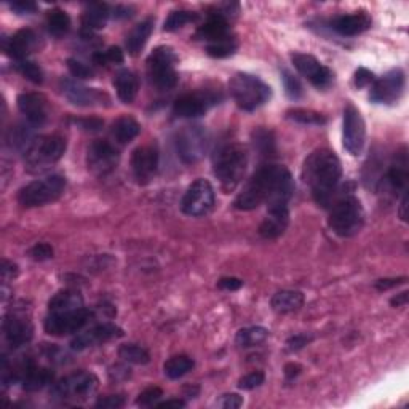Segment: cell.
<instances>
[{"label": "cell", "instance_id": "cell-1", "mask_svg": "<svg viewBox=\"0 0 409 409\" xmlns=\"http://www.w3.org/2000/svg\"><path fill=\"white\" fill-rule=\"evenodd\" d=\"M342 178L341 160L329 149H317L305 158L302 179L318 207L328 208Z\"/></svg>", "mask_w": 409, "mask_h": 409}, {"label": "cell", "instance_id": "cell-2", "mask_svg": "<svg viewBox=\"0 0 409 409\" xmlns=\"http://www.w3.org/2000/svg\"><path fill=\"white\" fill-rule=\"evenodd\" d=\"M283 170L285 166L280 165H262L261 168L248 179V182L243 185L241 192L235 198L234 207L240 211H251L264 202L267 203L272 192L277 187Z\"/></svg>", "mask_w": 409, "mask_h": 409}, {"label": "cell", "instance_id": "cell-3", "mask_svg": "<svg viewBox=\"0 0 409 409\" xmlns=\"http://www.w3.org/2000/svg\"><path fill=\"white\" fill-rule=\"evenodd\" d=\"M248 152L239 143H226L217 147L213 156V173L219 179L221 187L232 192L245 176Z\"/></svg>", "mask_w": 409, "mask_h": 409}, {"label": "cell", "instance_id": "cell-4", "mask_svg": "<svg viewBox=\"0 0 409 409\" xmlns=\"http://www.w3.org/2000/svg\"><path fill=\"white\" fill-rule=\"evenodd\" d=\"M364 211L361 202L355 195H342L331 204L328 226L342 239L356 235L363 229Z\"/></svg>", "mask_w": 409, "mask_h": 409}, {"label": "cell", "instance_id": "cell-5", "mask_svg": "<svg viewBox=\"0 0 409 409\" xmlns=\"http://www.w3.org/2000/svg\"><path fill=\"white\" fill-rule=\"evenodd\" d=\"M229 89L236 106L246 112H253L271 99L272 89L259 77L239 72L229 82Z\"/></svg>", "mask_w": 409, "mask_h": 409}, {"label": "cell", "instance_id": "cell-6", "mask_svg": "<svg viewBox=\"0 0 409 409\" xmlns=\"http://www.w3.org/2000/svg\"><path fill=\"white\" fill-rule=\"evenodd\" d=\"M66 139L60 134H47V136L36 138L24 151L26 168L31 173L48 170L51 165L60 162L66 152Z\"/></svg>", "mask_w": 409, "mask_h": 409}, {"label": "cell", "instance_id": "cell-7", "mask_svg": "<svg viewBox=\"0 0 409 409\" xmlns=\"http://www.w3.org/2000/svg\"><path fill=\"white\" fill-rule=\"evenodd\" d=\"M66 189V178L61 175H51L37 179L19 190L18 202L24 208L43 207L60 198Z\"/></svg>", "mask_w": 409, "mask_h": 409}, {"label": "cell", "instance_id": "cell-8", "mask_svg": "<svg viewBox=\"0 0 409 409\" xmlns=\"http://www.w3.org/2000/svg\"><path fill=\"white\" fill-rule=\"evenodd\" d=\"M98 388V377L88 371H77L58 381L50 390V395L58 401H87Z\"/></svg>", "mask_w": 409, "mask_h": 409}, {"label": "cell", "instance_id": "cell-9", "mask_svg": "<svg viewBox=\"0 0 409 409\" xmlns=\"http://www.w3.org/2000/svg\"><path fill=\"white\" fill-rule=\"evenodd\" d=\"M147 77L158 89H171L178 85L176 55L170 47H157L147 58Z\"/></svg>", "mask_w": 409, "mask_h": 409}, {"label": "cell", "instance_id": "cell-10", "mask_svg": "<svg viewBox=\"0 0 409 409\" xmlns=\"http://www.w3.org/2000/svg\"><path fill=\"white\" fill-rule=\"evenodd\" d=\"M209 146V134L200 125L182 126L176 134V151L184 163H197L204 157Z\"/></svg>", "mask_w": 409, "mask_h": 409}, {"label": "cell", "instance_id": "cell-11", "mask_svg": "<svg viewBox=\"0 0 409 409\" xmlns=\"http://www.w3.org/2000/svg\"><path fill=\"white\" fill-rule=\"evenodd\" d=\"M214 189L207 179H197L189 185L181 200V209L184 214L200 217L208 214L214 207Z\"/></svg>", "mask_w": 409, "mask_h": 409}, {"label": "cell", "instance_id": "cell-12", "mask_svg": "<svg viewBox=\"0 0 409 409\" xmlns=\"http://www.w3.org/2000/svg\"><path fill=\"white\" fill-rule=\"evenodd\" d=\"M92 318L93 312L82 307L77 310L50 313L43 326L50 336H69L85 328Z\"/></svg>", "mask_w": 409, "mask_h": 409}, {"label": "cell", "instance_id": "cell-13", "mask_svg": "<svg viewBox=\"0 0 409 409\" xmlns=\"http://www.w3.org/2000/svg\"><path fill=\"white\" fill-rule=\"evenodd\" d=\"M366 141V125L361 117L360 111L355 106L349 104L344 109V121H342V144L344 149L350 156H360Z\"/></svg>", "mask_w": 409, "mask_h": 409}, {"label": "cell", "instance_id": "cell-14", "mask_svg": "<svg viewBox=\"0 0 409 409\" xmlns=\"http://www.w3.org/2000/svg\"><path fill=\"white\" fill-rule=\"evenodd\" d=\"M405 72L401 69H392L374 80L371 87L369 99L376 104H393L398 101L405 89Z\"/></svg>", "mask_w": 409, "mask_h": 409}, {"label": "cell", "instance_id": "cell-15", "mask_svg": "<svg viewBox=\"0 0 409 409\" xmlns=\"http://www.w3.org/2000/svg\"><path fill=\"white\" fill-rule=\"evenodd\" d=\"M120 153L109 141H93L87 149V166L96 176H106L119 165Z\"/></svg>", "mask_w": 409, "mask_h": 409}, {"label": "cell", "instance_id": "cell-16", "mask_svg": "<svg viewBox=\"0 0 409 409\" xmlns=\"http://www.w3.org/2000/svg\"><path fill=\"white\" fill-rule=\"evenodd\" d=\"M291 61L294 67L299 70V74H302L307 80H309L313 87L318 89H325L331 87L332 80H334V74L329 67L323 66L315 56L307 55V53H291Z\"/></svg>", "mask_w": 409, "mask_h": 409}, {"label": "cell", "instance_id": "cell-17", "mask_svg": "<svg viewBox=\"0 0 409 409\" xmlns=\"http://www.w3.org/2000/svg\"><path fill=\"white\" fill-rule=\"evenodd\" d=\"M219 96L213 92H194L179 96L173 106V112L181 119H195L208 112L209 107L219 102Z\"/></svg>", "mask_w": 409, "mask_h": 409}, {"label": "cell", "instance_id": "cell-18", "mask_svg": "<svg viewBox=\"0 0 409 409\" xmlns=\"http://www.w3.org/2000/svg\"><path fill=\"white\" fill-rule=\"evenodd\" d=\"M131 170L141 185L149 184L158 170V151L153 146H139L133 151Z\"/></svg>", "mask_w": 409, "mask_h": 409}, {"label": "cell", "instance_id": "cell-19", "mask_svg": "<svg viewBox=\"0 0 409 409\" xmlns=\"http://www.w3.org/2000/svg\"><path fill=\"white\" fill-rule=\"evenodd\" d=\"M120 336H124V331H121L119 326L112 323H102L94 326V328H89L85 332L77 334L72 339V342H70V349L75 351H82L89 347H96V345L99 344L112 341V339Z\"/></svg>", "mask_w": 409, "mask_h": 409}, {"label": "cell", "instance_id": "cell-20", "mask_svg": "<svg viewBox=\"0 0 409 409\" xmlns=\"http://www.w3.org/2000/svg\"><path fill=\"white\" fill-rule=\"evenodd\" d=\"M373 24V19L366 11H355L350 15H341L332 18L329 21V28L337 32L339 36L344 37H354L361 34V32L368 31Z\"/></svg>", "mask_w": 409, "mask_h": 409}, {"label": "cell", "instance_id": "cell-21", "mask_svg": "<svg viewBox=\"0 0 409 409\" xmlns=\"http://www.w3.org/2000/svg\"><path fill=\"white\" fill-rule=\"evenodd\" d=\"M18 109L32 126H40L47 121V99L38 93H23L18 96Z\"/></svg>", "mask_w": 409, "mask_h": 409}, {"label": "cell", "instance_id": "cell-22", "mask_svg": "<svg viewBox=\"0 0 409 409\" xmlns=\"http://www.w3.org/2000/svg\"><path fill=\"white\" fill-rule=\"evenodd\" d=\"M62 93L66 98L75 106H96L102 104V101H109L107 94L98 92L94 88H87L79 85L72 80H62L61 82Z\"/></svg>", "mask_w": 409, "mask_h": 409}, {"label": "cell", "instance_id": "cell-23", "mask_svg": "<svg viewBox=\"0 0 409 409\" xmlns=\"http://www.w3.org/2000/svg\"><path fill=\"white\" fill-rule=\"evenodd\" d=\"M408 166H409L408 149L403 146L393 156V160L392 163H390V168L386 178L388 187L392 189L395 194H400V192L403 194V192L408 190V178H409Z\"/></svg>", "mask_w": 409, "mask_h": 409}, {"label": "cell", "instance_id": "cell-24", "mask_svg": "<svg viewBox=\"0 0 409 409\" xmlns=\"http://www.w3.org/2000/svg\"><path fill=\"white\" fill-rule=\"evenodd\" d=\"M16 379L21 381L24 390L36 392V390L43 388L53 381V373L48 368L37 366L32 361H26L16 373Z\"/></svg>", "mask_w": 409, "mask_h": 409}, {"label": "cell", "instance_id": "cell-25", "mask_svg": "<svg viewBox=\"0 0 409 409\" xmlns=\"http://www.w3.org/2000/svg\"><path fill=\"white\" fill-rule=\"evenodd\" d=\"M2 328L6 341H9L13 347L28 344L32 339V334H34V328H32L29 320L19 315H13V313L4 318Z\"/></svg>", "mask_w": 409, "mask_h": 409}, {"label": "cell", "instance_id": "cell-26", "mask_svg": "<svg viewBox=\"0 0 409 409\" xmlns=\"http://www.w3.org/2000/svg\"><path fill=\"white\" fill-rule=\"evenodd\" d=\"M290 224V211L288 208H267V216L259 226V234L262 239L273 240L285 234Z\"/></svg>", "mask_w": 409, "mask_h": 409}, {"label": "cell", "instance_id": "cell-27", "mask_svg": "<svg viewBox=\"0 0 409 409\" xmlns=\"http://www.w3.org/2000/svg\"><path fill=\"white\" fill-rule=\"evenodd\" d=\"M37 45V36L32 29H21L13 34L9 42H5V51L10 58H15L16 61L26 60L32 50Z\"/></svg>", "mask_w": 409, "mask_h": 409}, {"label": "cell", "instance_id": "cell-28", "mask_svg": "<svg viewBox=\"0 0 409 409\" xmlns=\"http://www.w3.org/2000/svg\"><path fill=\"white\" fill-rule=\"evenodd\" d=\"M229 36L230 34H229L227 19L221 15H217L216 11L209 13L207 21H204V24L200 26L197 31V37L207 43L221 40V38H226Z\"/></svg>", "mask_w": 409, "mask_h": 409}, {"label": "cell", "instance_id": "cell-29", "mask_svg": "<svg viewBox=\"0 0 409 409\" xmlns=\"http://www.w3.org/2000/svg\"><path fill=\"white\" fill-rule=\"evenodd\" d=\"M153 31V19L152 18H147L144 21L138 23L134 28L128 32L126 36V51L130 53L131 56H136L141 53V50L144 48V45L149 40V37Z\"/></svg>", "mask_w": 409, "mask_h": 409}, {"label": "cell", "instance_id": "cell-30", "mask_svg": "<svg viewBox=\"0 0 409 409\" xmlns=\"http://www.w3.org/2000/svg\"><path fill=\"white\" fill-rule=\"evenodd\" d=\"M114 85L115 89H117V96L121 102H125V104H130V102L134 101L138 94V89H139V82H138V77L136 74H133L131 70L124 69L117 72L114 79Z\"/></svg>", "mask_w": 409, "mask_h": 409}, {"label": "cell", "instance_id": "cell-31", "mask_svg": "<svg viewBox=\"0 0 409 409\" xmlns=\"http://www.w3.org/2000/svg\"><path fill=\"white\" fill-rule=\"evenodd\" d=\"M272 309L277 313H291L304 305V294L300 291L283 290L273 294L271 300Z\"/></svg>", "mask_w": 409, "mask_h": 409}, {"label": "cell", "instance_id": "cell-32", "mask_svg": "<svg viewBox=\"0 0 409 409\" xmlns=\"http://www.w3.org/2000/svg\"><path fill=\"white\" fill-rule=\"evenodd\" d=\"M82 307H83V298L82 294L75 290H62L60 293H56L48 302L50 313L77 310L82 309Z\"/></svg>", "mask_w": 409, "mask_h": 409}, {"label": "cell", "instance_id": "cell-33", "mask_svg": "<svg viewBox=\"0 0 409 409\" xmlns=\"http://www.w3.org/2000/svg\"><path fill=\"white\" fill-rule=\"evenodd\" d=\"M111 11L106 4H89L82 16V24L87 31L102 29L107 23Z\"/></svg>", "mask_w": 409, "mask_h": 409}, {"label": "cell", "instance_id": "cell-34", "mask_svg": "<svg viewBox=\"0 0 409 409\" xmlns=\"http://www.w3.org/2000/svg\"><path fill=\"white\" fill-rule=\"evenodd\" d=\"M141 133V125L133 117H120L115 120L111 128L112 138L119 144H128Z\"/></svg>", "mask_w": 409, "mask_h": 409}, {"label": "cell", "instance_id": "cell-35", "mask_svg": "<svg viewBox=\"0 0 409 409\" xmlns=\"http://www.w3.org/2000/svg\"><path fill=\"white\" fill-rule=\"evenodd\" d=\"M251 139H253V146L254 149L259 152V156L262 158H272L275 157V136L271 130H267L264 126H259L256 128L251 134Z\"/></svg>", "mask_w": 409, "mask_h": 409}, {"label": "cell", "instance_id": "cell-36", "mask_svg": "<svg viewBox=\"0 0 409 409\" xmlns=\"http://www.w3.org/2000/svg\"><path fill=\"white\" fill-rule=\"evenodd\" d=\"M36 126H32L31 124L28 125H15L11 126L9 133H6V144H9L11 149H28L32 141L36 138H32V130Z\"/></svg>", "mask_w": 409, "mask_h": 409}, {"label": "cell", "instance_id": "cell-37", "mask_svg": "<svg viewBox=\"0 0 409 409\" xmlns=\"http://www.w3.org/2000/svg\"><path fill=\"white\" fill-rule=\"evenodd\" d=\"M268 337V331L262 326H249V328H243L235 336V342L241 349L256 347L266 341Z\"/></svg>", "mask_w": 409, "mask_h": 409}, {"label": "cell", "instance_id": "cell-38", "mask_svg": "<svg viewBox=\"0 0 409 409\" xmlns=\"http://www.w3.org/2000/svg\"><path fill=\"white\" fill-rule=\"evenodd\" d=\"M194 366H195V363L190 356L176 355L165 363L163 371H165V376L170 377V379H179V377H182L187 374L189 371H192Z\"/></svg>", "mask_w": 409, "mask_h": 409}, {"label": "cell", "instance_id": "cell-39", "mask_svg": "<svg viewBox=\"0 0 409 409\" xmlns=\"http://www.w3.org/2000/svg\"><path fill=\"white\" fill-rule=\"evenodd\" d=\"M47 28L51 36L55 37L66 36L70 29V18L64 10L60 9L50 10L47 15Z\"/></svg>", "mask_w": 409, "mask_h": 409}, {"label": "cell", "instance_id": "cell-40", "mask_svg": "<svg viewBox=\"0 0 409 409\" xmlns=\"http://www.w3.org/2000/svg\"><path fill=\"white\" fill-rule=\"evenodd\" d=\"M119 356L121 360L131 364H147L151 361V355L144 347L136 344H124L119 349Z\"/></svg>", "mask_w": 409, "mask_h": 409}, {"label": "cell", "instance_id": "cell-41", "mask_svg": "<svg viewBox=\"0 0 409 409\" xmlns=\"http://www.w3.org/2000/svg\"><path fill=\"white\" fill-rule=\"evenodd\" d=\"M286 117L293 120V121H298V124H302V125H325L326 124V117L323 114L315 112V111H310V109H290V111L286 112Z\"/></svg>", "mask_w": 409, "mask_h": 409}, {"label": "cell", "instance_id": "cell-42", "mask_svg": "<svg viewBox=\"0 0 409 409\" xmlns=\"http://www.w3.org/2000/svg\"><path fill=\"white\" fill-rule=\"evenodd\" d=\"M235 50H236V42L230 36L207 45V53L213 58L232 56L235 53Z\"/></svg>", "mask_w": 409, "mask_h": 409}, {"label": "cell", "instance_id": "cell-43", "mask_svg": "<svg viewBox=\"0 0 409 409\" xmlns=\"http://www.w3.org/2000/svg\"><path fill=\"white\" fill-rule=\"evenodd\" d=\"M197 19V15L192 11H185V10H178V11H173L170 13V16L166 18L163 29L173 32V31H178L181 29L182 26H185L187 23H194Z\"/></svg>", "mask_w": 409, "mask_h": 409}, {"label": "cell", "instance_id": "cell-44", "mask_svg": "<svg viewBox=\"0 0 409 409\" xmlns=\"http://www.w3.org/2000/svg\"><path fill=\"white\" fill-rule=\"evenodd\" d=\"M16 69H18L19 74L26 77V79H28L29 82L36 83V85H40V83L43 82V70L36 62L28 61V60L18 61Z\"/></svg>", "mask_w": 409, "mask_h": 409}, {"label": "cell", "instance_id": "cell-45", "mask_svg": "<svg viewBox=\"0 0 409 409\" xmlns=\"http://www.w3.org/2000/svg\"><path fill=\"white\" fill-rule=\"evenodd\" d=\"M281 80H283L285 92L288 94V98H291V99L302 98L304 89H302V85H300V82L298 80V77H294L290 70L283 69L281 70Z\"/></svg>", "mask_w": 409, "mask_h": 409}, {"label": "cell", "instance_id": "cell-46", "mask_svg": "<svg viewBox=\"0 0 409 409\" xmlns=\"http://www.w3.org/2000/svg\"><path fill=\"white\" fill-rule=\"evenodd\" d=\"M125 60L124 51L119 47H111L106 51H101V53L94 55V62L96 64H121Z\"/></svg>", "mask_w": 409, "mask_h": 409}, {"label": "cell", "instance_id": "cell-47", "mask_svg": "<svg viewBox=\"0 0 409 409\" xmlns=\"http://www.w3.org/2000/svg\"><path fill=\"white\" fill-rule=\"evenodd\" d=\"M266 381V374L262 371H253L246 376H243L239 381V388L241 390H253L261 387Z\"/></svg>", "mask_w": 409, "mask_h": 409}, {"label": "cell", "instance_id": "cell-48", "mask_svg": "<svg viewBox=\"0 0 409 409\" xmlns=\"http://www.w3.org/2000/svg\"><path fill=\"white\" fill-rule=\"evenodd\" d=\"M162 396H163L162 388L149 387V388H146L144 392L139 393L138 400H136V405L138 406H153L160 398H162Z\"/></svg>", "mask_w": 409, "mask_h": 409}, {"label": "cell", "instance_id": "cell-49", "mask_svg": "<svg viewBox=\"0 0 409 409\" xmlns=\"http://www.w3.org/2000/svg\"><path fill=\"white\" fill-rule=\"evenodd\" d=\"M67 67L70 70V74L77 77V79H92L93 77L92 67H88L87 64H83L82 61L74 60V58L67 60Z\"/></svg>", "mask_w": 409, "mask_h": 409}, {"label": "cell", "instance_id": "cell-50", "mask_svg": "<svg viewBox=\"0 0 409 409\" xmlns=\"http://www.w3.org/2000/svg\"><path fill=\"white\" fill-rule=\"evenodd\" d=\"M29 256L34 261H48L53 258V248L48 243H36L34 246L29 249Z\"/></svg>", "mask_w": 409, "mask_h": 409}, {"label": "cell", "instance_id": "cell-51", "mask_svg": "<svg viewBox=\"0 0 409 409\" xmlns=\"http://www.w3.org/2000/svg\"><path fill=\"white\" fill-rule=\"evenodd\" d=\"M125 405V398L121 395H109L96 401V408L99 409H117Z\"/></svg>", "mask_w": 409, "mask_h": 409}, {"label": "cell", "instance_id": "cell-52", "mask_svg": "<svg viewBox=\"0 0 409 409\" xmlns=\"http://www.w3.org/2000/svg\"><path fill=\"white\" fill-rule=\"evenodd\" d=\"M374 80H376L374 74L364 67L356 69V72L354 75V83H355L356 88H364V87L373 85Z\"/></svg>", "mask_w": 409, "mask_h": 409}, {"label": "cell", "instance_id": "cell-53", "mask_svg": "<svg viewBox=\"0 0 409 409\" xmlns=\"http://www.w3.org/2000/svg\"><path fill=\"white\" fill-rule=\"evenodd\" d=\"M241 405H243V398L236 393H226L216 401V406L224 408V409H236V408H240Z\"/></svg>", "mask_w": 409, "mask_h": 409}, {"label": "cell", "instance_id": "cell-54", "mask_svg": "<svg viewBox=\"0 0 409 409\" xmlns=\"http://www.w3.org/2000/svg\"><path fill=\"white\" fill-rule=\"evenodd\" d=\"M10 9L18 15H32L37 11V5L31 0H16V2L10 4Z\"/></svg>", "mask_w": 409, "mask_h": 409}, {"label": "cell", "instance_id": "cell-55", "mask_svg": "<svg viewBox=\"0 0 409 409\" xmlns=\"http://www.w3.org/2000/svg\"><path fill=\"white\" fill-rule=\"evenodd\" d=\"M312 341V336H307V334H294L286 341L288 345V350H300L302 347H305L307 344Z\"/></svg>", "mask_w": 409, "mask_h": 409}, {"label": "cell", "instance_id": "cell-56", "mask_svg": "<svg viewBox=\"0 0 409 409\" xmlns=\"http://www.w3.org/2000/svg\"><path fill=\"white\" fill-rule=\"evenodd\" d=\"M217 286H219V290H224V291H236L243 286V281L235 277H224L217 281Z\"/></svg>", "mask_w": 409, "mask_h": 409}, {"label": "cell", "instance_id": "cell-57", "mask_svg": "<svg viewBox=\"0 0 409 409\" xmlns=\"http://www.w3.org/2000/svg\"><path fill=\"white\" fill-rule=\"evenodd\" d=\"M406 281V277H400V278H383V280H377L376 281V290L379 291H387L390 288H396L403 285Z\"/></svg>", "mask_w": 409, "mask_h": 409}, {"label": "cell", "instance_id": "cell-58", "mask_svg": "<svg viewBox=\"0 0 409 409\" xmlns=\"http://www.w3.org/2000/svg\"><path fill=\"white\" fill-rule=\"evenodd\" d=\"M130 368H126V366H121V364H115L114 368H111L109 369V376H111V379L112 381H126L128 377L131 376V373H130Z\"/></svg>", "mask_w": 409, "mask_h": 409}, {"label": "cell", "instance_id": "cell-59", "mask_svg": "<svg viewBox=\"0 0 409 409\" xmlns=\"http://www.w3.org/2000/svg\"><path fill=\"white\" fill-rule=\"evenodd\" d=\"M18 275V266L16 264H13V262L10 261H4V264H2V280L5 281H10L13 280Z\"/></svg>", "mask_w": 409, "mask_h": 409}, {"label": "cell", "instance_id": "cell-60", "mask_svg": "<svg viewBox=\"0 0 409 409\" xmlns=\"http://www.w3.org/2000/svg\"><path fill=\"white\" fill-rule=\"evenodd\" d=\"M77 124H79L83 130H87V131H99L102 125H104V121L99 119H87V120H79Z\"/></svg>", "mask_w": 409, "mask_h": 409}, {"label": "cell", "instance_id": "cell-61", "mask_svg": "<svg viewBox=\"0 0 409 409\" xmlns=\"http://www.w3.org/2000/svg\"><path fill=\"white\" fill-rule=\"evenodd\" d=\"M300 369H302V368H300L299 364H294V363L286 364V366H285V376H286V379H288V381L294 379V377L300 374Z\"/></svg>", "mask_w": 409, "mask_h": 409}, {"label": "cell", "instance_id": "cell-62", "mask_svg": "<svg viewBox=\"0 0 409 409\" xmlns=\"http://www.w3.org/2000/svg\"><path fill=\"white\" fill-rule=\"evenodd\" d=\"M390 304H392L393 307H403V305H406L408 304V291H403L400 294H396L395 298L390 299Z\"/></svg>", "mask_w": 409, "mask_h": 409}, {"label": "cell", "instance_id": "cell-63", "mask_svg": "<svg viewBox=\"0 0 409 409\" xmlns=\"http://www.w3.org/2000/svg\"><path fill=\"white\" fill-rule=\"evenodd\" d=\"M400 217L403 221H408V190L403 192V198L400 204Z\"/></svg>", "mask_w": 409, "mask_h": 409}, {"label": "cell", "instance_id": "cell-64", "mask_svg": "<svg viewBox=\"0 0 409 409\" xmlns=\"http://www.w3.org/2000/svg\"><path fill=\"white\" fill-rule=\"evenodd\" d=\"M185 406V401L182 400H166L163 403H158L157 408H184Z\"/></svg>", "mask_w": 409, "mask_h": 409}]
</instances>
